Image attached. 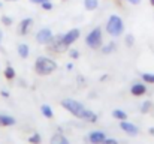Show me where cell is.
Masks as SVG:
<instances>
[{
    "label": "cell",
    "mask_w": 154,
    "mask_h": 144,
    "mask_svg": "<svg viewBox=\"0 0 154 144\" xmlns=\"http://www.w3.org/2000/svg\"><path fill=\"white\" fill-rule=\"evenodd\" d=\"M61 107H63L66 111H69L70 114H73L75 117L84 120L85 113H87V108H85L81 102H78V101H75V99H70V98H66V99L61 101Z\"/></svg>",
    "instance_id": "obj_1"
},
{
    "label": "cell",
    "mask_w": 154,
    "mask_h": 144,
    "mask_svg": "<svg viewBox=\"0 0 154 144\" xmlns=\"http://www.w3.org/2000/svg\"><path fill=\"white\" fill-rule=\"evenodd\" d=\"M57 69V63L48 57H39L35 63V71L39 75H48Z\"/></svg>",
    "instance_id": "obj_2"
},
{
    "label": "cell",
    "mask_w": 154,
    "mask_h": 144,
    "mask_svg": "<svg viewBox=\"0 0 154 144\" xmlns=\"http://www.w3.org/2000/svg\"><path fill=\"white\" fill-rule=\"evenodd\" d=\"M106 32L111 36H120L124 32V23L118 15H111L106 23Z\"/></svg>",
    "instance_id": "obj_3"
},
{
    "label": "cell",
    "mask_w": 154,
    "mask_h": 144,
    "mask_svg": "<svg viewBox=\"0 0 154 144\" xmlns=\"http://www.w3.org/2000/svg\"><path fill=\"white\" fill-rule=\"evenodd\" d=\"M85 44L93 50H97V48H102L103 44V38H102V29L100 27H94L85 38Z\"/></svg>",
    "instance_id": "obj_4"
},
{
    "label": "cell",
    "mask_w": 154,
    "mask_h": 144,
    "mask_svg": "<svg viewBox=\"0 0 154 144\" xmlns=\"http://www.w3.org/2000/svg\"><path fill=\"white\" fill-rule=\"evenodd\" d=\"M52 39H54V35H52V32L50 29H41L39 32H38V35H36V41L39 42V44H42V45H50L52 42Z\"/></svg>",
    "instance_id": "obj_5"
},
{
    "label": "cell",
    "mask_w": 154,
    "mask_h": 144,
    "mask_svg": "<svg viewBox=\"0 0 154 144\" xmlns=\"http://www.w3.org/2000/svg\"><path fill=\"white\" fill-rule=\"evenodd\" d=\"M79 30L78 29H72V30H69L67 33H64V35H61V41H63V44L66 45V47L69 48L73 42H76L78 41V38H79Z\"/></svg>",
    "instance_id": "obj_6"
},
{
    "label": "cell",
    "mask_w": 154,
    "mask_h": 144,
    "mask_svg": "<svg viewBox=\"0 0 154 144\" xmlns=\"http://www.w3.org/2000/svg\"><path fill=\"white\" fill-rule=\"evenodd\" d=\"M120 128L126 132V134H129V135H132V137H136L138 135V128L133 125V123H130V122H127V120H121V123H120Z\"/></svg>",
    "instance_id": "obj_7"
},
{
    "label": "cell",
    "mask_w": 154,
    "mask_h": 144,
    "mask_svg": "<svg viewBox=\"0 0 154 144\" xmlns=\"http://www.w3.org/2000/svg\"><path fill=\"white\" fill-rule=\"evenodd\" d=\"M105 140H106V135L102 131H93L88 135V141L91 144H102Z\"/></svg>",
    "instance_id": "obj_8"
},
{
    "label": "cell",
    "mask_w": 154,
    "mask_h": 144,
    "mask_svg": "<svg viewBox=\"0 0 154 144\" xmlns=\"http://www.w3.org/2000/svg\"><path fill=\"white\" fill-rule=\"evenodd\" d=\"M145 92H147V87H145V84H142V83H136V84H133L132 89H130V93L133 96H144Z\"/></svg>",
    "instance_id": "obj_9"
},
{
    "label": "cell",
    "mask_w": 154,
    "mask_h": 144,
    "mask_svg": "<svg viewBox=\"0 0 154 144\" xmlns=\"http://www.w3.org/2000/svg\"><path fill=\"white\" fill-rule=\"evenodd\" d=\"M32 24H33V20L32 18H24L21 21V24H20V33L21 35H27L29 30H30V27H32Z\"/></svg>",
    "instance_id": "obj_10"
},
{
    "label": "cell",
    "mask_w": 154,
    "mask_h": 144,
    "mask_svg": "<svg viewBox=\"0 0 154 144\" xmlns=\"http://www.w3.org/2000/svg\"><path fill=\"white\" fill-rule=\"evenodd\" d=\"M17 123V120L11 116L6 114H0V126H14Z\"/></svg>",
    "instance_id": "obj_11"
},
{
    "label": "cell",
    "mask_w": 154,
    "mask_h": 144,
    "mask_svg": "<svg viewBox=\"0 0 154 144\" xmlns=\"http://www.w3.org/2000/svg\"><path fill=\"white\" fill-rule=\"evenodd\" d=\"M18 54H20V57L27 59V57H29V54H30L29 45H27V44H20V45H18Z\"/></svg>",
    "instance_id": "obj_12"
},
{
    "label": "cell",
    "mask_w": 154,
    "mask_h": 144,
    "mask_svg": "<svg viewBox=\"0 0 154 144\" xmlns=\"http://www.w3.org/2000/svg\"><path fill=\"white\" fill-rule=\"evenodd\" d=\"M51 144H69V141L66 140L64 135H61V134H55V135L51 138Z\"/></svg>",
    "instance_id": "obj_13"
},
{
    "label": "cell",
    "mask_w": 154,
    "mask_h": 144,
    "mask_svg": "<svg viewBox=\"0 0 154 144\" xmlns=\"http://www.w3.org/2000/svg\"><path fill=\"white\" fill-rule=\"evenodd\" d=\"M41 111H42V114L47 117V119H52L54 117V113H52V108L50 105H47V104H44L42 107H41Z\"/></svg>",
    "instance_id": "obj_14"
},
{
    "label": "cell",
    "mask_w": 154,
    "mask_h": 144,
    "mask_svg": "<svg viewBox=\"0 0 154 144\" xmlns=\"http://www.w3.org/2000/svg\"><path fill=\"white\" fill-rule=\"evenodd\" d=\"M84 6L87 11H94L99 6V0H84Z\"/></svg>",
    "instance_id": "obj_15"
},
{
    "label": "cell",
    "mask_w": 154,
    "mask_h": 144,
    "mask_svg": "<svg viewBox=\"0 0 154 144\" xmlns=\"http://www.w3.org/2000/svg\"><path fill=\"white\" fill-rule=\"evenodd\" d=\"M84 120H87V122H90V123H94V122H97V114H96V113H93L91 110H88V108H87V113H85Z\"/></svg>",
    "instance_id": "obj_16"
},
{
    "label": "cell",
    "mask_w": 154,
    "mask_h": 144,
    "mask_svg": "<svg viewBox=\"0 0 154 144\" xmlns=\"http://www.w3.org/2000/svg\"><path fill=\"white\" fill-rule=\"evenodd\" d=\"M112 117L117 120H127V114L123 110H114L112 111Z\"/></svg>",
    "instance_id": "obj_17"
},
{
    "label": "cell",
    "mask_w": 154,
    "mask_h": 144,
    "mask_svg": "<svg viewBox=\"0 0 154 144\" xmlns=\"http://www.w3.org/2000/svg\"><path fill=\"white\" fill-rule=\"evenodd\" d=\"M5 78L6 80H14L15 78V69L12 68V66H8V68H5Z\"/></svg>",
    "instance_id": "obj_18"
},
{
    "label": "cell",
    "mask_w": 154,
    "mask_h": 144,
    "mask_svg": "<svg viewBox=\"0 0 154 144\" xmlns=\"http://www.w3.org/2000/svg\"><path fill=\"white\" fill-rule=\"evenodd\" d=\"M151 108H153V102H151V101H145V102L142 104L141 113H142V114H147V113H150V111H151Z\"/></svg>",
    "instance_id": "obj_19"
},
{
    "label": "cell",
    "mask_w": 154,
    "mask_h": 144,
    "mask_svg": "<svg viewBox=\"0 0 154 144\" xmlns=\"http://www.w3.org/2000/svg\"><path fill=\"white\" fill-rule=\"evenodd\" d=\"M112 51H115V44H114V42H109V44H106V45L102 47L103 54H111Z\"/></svg>",
    "instance_id": "obj_20"
},
{
    "label": "cell",
    "mask_w": 154,
    "mask_h": 144,
    "mask_svg": "<svg viewBox=\"0 0 154 144\" xmlns=\"http://www.w3.org/2000/svg\"><path fill=\"white\" fill-rule=\"evenodd\" d=\"M142 80L147 84H154V74H148V72L142 74Z\"/></svg>",
    "instance_id": "obj_21"
},
{
    "label": "cell",
    "mask_w": 154,
    "mask_h": 144,
    "mask_svg": "<svg viewBox=\"0 0 154 144\" xmlns=\"http://www.w3.org/2000/svg\"><path fill=\"white\" fill-rule=\"evenodd\" d=\"M41 135L39 134H35V135H32L30 138H29V143L30 144H41Z\"/></svg>",
    "instance_id": "obj_22"
},
{
    "label": "cell",
    "mask_w": 154,
    "mask_h": 144,
    "mask_svg": "<svg viewBox=\"0 0 154 144\" xmlns=\"http://www.w3.org/2000/svg\"><path fill=\"white\" fill-rule=\"evenodd\" d=\"M133 44H135V38H133L132 35H127V36H126V45H127V47H132Z\"/></svg>",
    "instance_id": "obj_23"
},
{
    "label": "cell",
    "mask_w": 154,
    "mask_h": 144,
    "mask_svg": "<svg viewBox=\"0 0 154 144\" xmlns=\"http://www.w3.org/2000/svg\"><path fill=\"white\" fill-rule=\"evenodd\" d=\"M2 23H3L5 26H11V24H12V18H9V17L3 15V17H2Z\"/></svg>",
    "instance_id": "obj_24"
},
{
    "label": "cell",
    "mask_w": 154,
    "mask_h": 144,
    "mask_svg": "<svg viewBox=\"0 0 154 144\" xmlns=\"http://www.w3.org/2000/svg\"><path fill=\"white\" fill-rule=\"evenodd\" d=\"M41 6H42V8H44L45 11H51V9H52V3L50 2V0H48V2H44V3L41 5Z\"/></svg>",
    "instance_id": "obj_25"
},
{
    "label": "cell",
    "mask_w": 154,
    "mask_h": 144,
    "mask_svg": "<svg viewBox=\"0 0 154 144\" xmlns=\"http://www.w3.org/2000/svg\"><path fill=\"white\" fill-rule=\"evenodd\" d=\"M69 54H70V57H72V59H78V57H79V53H78L76 50H70V53H69Z\"/></svg>",
    "instance_id": "obj_26"
},
{
    "label": "cell",
    "mask_w": 154,
    "mask_h": 144,
    "mask_svg": "<svg viewBox=\"0 0 154 144\" xmlns=\"http://www.w3.org/2000/svg\"><path fill=\"white\" fill-rule=\"evenodd\" d=\"M102 144H118V141H117V140H114V138H106Z\"/></svg>",
    "instance_id": "obj_27"
},
{
    "label": "cell",
    "mask_w": 154,
    "mask_h": 144,
    "mask_svg": "<svg viewBox=\"0 0 154 144\" xmlns=\"http://www.w3.org/2000/svg\"><path fill=\"white\" fill-rule=\"evenodd\" d=\"M124 2H129L130 5H139L141 3V0H124Z\"/></svg>",
    "instance_id": "obj_28"
},
{
    "label": "cell",
    "mask_w": 154,
    "mask_h": 144,
    "mask_svg": "<svg viewBox=\"0 0 154 144\" xmlns=\"http://www.w3.org/2000/svg\"><path fill=\"white\" fill-rule=\"evenodd\" d=\"M32 3H39V5H42L44 2H48V0H30Z\"/></svg>",
    "instance_id": "obj_29"
},
{
    "label": "cell",
    "mask_w": 154,
    "mask_h": 144,
    "mask_svg": "<svg viewBox=\"0 0 154 144\" xmlns=\"http://www.w3.org/2000/svg\"><path fill=\"white\" fill-rule=\"evenodd\" d=\"M2 96H3V98H9V93L5 92V90H2Z\"/></svg>",
    "instance_id": "obj_30"
},
{
    "label": "cell",
    "mask_w": 154,
    "mask_h": 144,
    "mask_svg": "<svg viewBox=\"0 0 154 144\" xmlns=\"http://www.w3.org/2000/svg\"><path fill=\"white\" fill-rule=\"evenodd\" d=\"M66 68L70 71V69H73V65H72V63H67V65H66Z\"/></svg>",
    "instance_id": "obj_31"
},
{
    "label": "cell",
    "mask_w": 154,
    "mask_h": 144,
    "mask_svg": "<svg viewBox=\"0 0 154 144\" xmlns=\"http://www.w3.org/2000/svg\"><path fill=\"white\" fill-rule=\"evenodd\" d=\"M150 134H151V135H154V128H150Z\"/></svg>",
    "instance_id": "obj_32"
},
{
    "label": "cell",
    "mask_w": 154,
    "mask_h": 144,
    "mask_svg": "<svg viewBox=\"0 0 154 144\" xmlns=\"http://www.w3.org/2000/svg\"><path fill=\"white\" fill-rule=\"evenodd\" d=\"M150 5H151V6H154V0H150Z\"/></svg>",
    "instance_id": "obj_33"
},
{
    "label": "cell",
    "mask_w": 154,
    "mask_h": 144,
    "mask_svg": "<svg viewBox=\"0 0 154 144\" xmlns=\"http://www.w3.org/2000/svg\"><path fill=\"white\" fill-rule=\"evenodd\" d=\"M2 36H3V35H2V30H0V42H2Z\"/></svg>",
    "instance_id": "obj_34"
},
{
    "label": "cell",
    "mask_w": 154,
    "mask_h": 144,
    "mask_svg": "<svg viewBox=\"0 0 154 144\" xmlns=\"http://www.w3.org/2000/svg\"><path fill=\"white\" fill-rule=\"evenodd\" d=\"M8 2H15V0H8Z\"/></svg>",
    "instance_id": "obj_35"
},
{
    "label": "cell",
    "mask_w": 154,
    "mask_h": 144,
    "mask_svg": "<svg viewBox=\"0 0 154 144\" xmlns=\"http://www.w3.org/2000/svg\"><path fill=\"white\" fill-rule=\"evenodd\" d=\"M0 8H2V2H0Z\"/></svg>",
    "instance_id": "obj_36"
}]
</instances>
